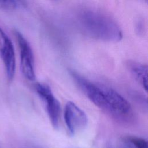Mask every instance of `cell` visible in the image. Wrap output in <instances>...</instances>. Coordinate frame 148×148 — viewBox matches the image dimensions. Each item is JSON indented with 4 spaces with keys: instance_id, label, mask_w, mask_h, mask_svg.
<instances>
[{
    "instance_id": "1",
    "label": "cell",
    "mask_w": 148,
    "mask_h": 148,
    "mask_svg": "<svg viewBox=\"0 0 148 148\" xmlns=\"http://www.w3.org/2000/svg\"><path fill=\"white\" fill-rule=\"evenodd\" d=\"M79 25L87 35L102 41L116 42L123 38L122 31L110 17L101 12L85 10L78 17Z\"/></svg>"
},
{
    "instance_id": "2",
    "label": "cell",
    "mask_w": 148,
    "mask_h": 148,
    "mask_svg": "<svg viewBox=\"0 0 148 148\" xmlns=\"http://www.w3.org/2000/svg\"><path fill=\"white\" fill-rule=\"evenodd\" d=\"M36 92L44 103L52 126L57 129L59 127L61 105L54 96L51 88L45 83H37L35 86Z\"/></svg>"
},
{
    "instance_id": "3",
    "label": "cell",
    "mask_w": 148,
    "mask_h": 148,
    "mask_svg": "<svg viewBox=\"0 0 148 148\" xmlns=\"http://www.w3.org/2000/svg\"><path fill=\"white\" fill-rule=\"evenodd\" d=\"M13 32L20 50L21 71L27 79L34 81L35 79V72L34 57L31 47L20 32L14 30Z\"/></svg>"
},
{
    "instance_id": "4",
    "label": "cell",
    "mask_w": 148,
    "mask_h": 148,
    "mask_svg": "<svg viewBox=\"0 0 148 148\" xmlns=\"http://www.w3.org/2000/svg\"><path fill=\"white\" fill-rule=\"evenodd\" d=\"M64 120L69 133L72 136L83 130L88 122L85 112L71 101L65 105Z\"/></svg>"
},
{
    "instance_id": "5",
    "label": "cell",
    "mask_w": 148,
    "mask_h": 148,
    "mask_svg": "<svg viewBox=\"0 0 148 148\" xmlns=\"http://www.w3.org/2000/svg\"><path fill=\"white\" fill-rule=\"evenodd\" d=\"M0 57L2 59L9 80H13L16 69V58L13 43L0 27Z\"/></svg>"
},
{
    "instance_id": "6",
    "label": "cell",
    "mask_w": 148,
    "mask_h": 148,
    "mask_svg": "<svg viewBox=\"0 0 148 148\" xmlns=\"http://www.w3.org/2000/svg\"><path fill=\"white\" fill-rule=\"evenodd\" d=\"M127 66L135 79L142 88L147 91V66L146 65L129 60L127 62Z\"/></svg>"
},
{
    "instance_id": "7",
    "label": "cell",
    "mask_w": 148,
    "mask_h": 148,
    "mask_svg": "<svg viewBox=\"0 0 148 148\" xmlns=\"http://www.w3.org/2000/svg\"><path fill=\"white\" fill-rule=\"evenodd\" d=\"M127 142L132 145L133 148H147V143L146 140L143 138L130 136L126 138Z\"/></svg>"
},
{
    "instance_id": "8",
    "label": "cell",
    "mask_w": 148,
    "mask_h": 148,
    "mask_svg": "<svg viewBox=\"0 0 148 148\" xmlns=\"http://www.w3.org/2000/svg\"><path fill=\"white\" fill-rule=\"evenodd\" d=\"M18 5L17 0H0V9L9 10L14 9Z\"/></svg>"
},
{
    "instance_id": "9",
    "label": "cell",
    "mask_w": 148,
    "mask_h": 148,
    "mask_svg": "<svg viewBox=\"0 0 148 148\" xmlns=\"http://www.w3.org/2000/svg\"><path fill=\"white\" fill-rule=\"evenodd\" d=\"M146 1H147V0H146Z\"/></svg>"
}]
</instances>
